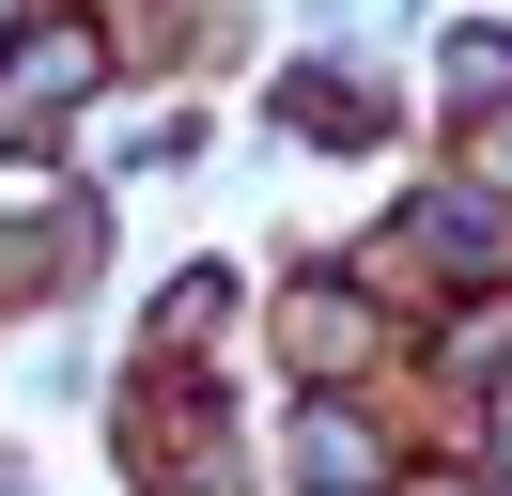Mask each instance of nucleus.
Returning a JSON list of instances; mask_svg holds the SVG:
<instances>
[{"mask_svg":"<svg viewBox=\"0 0 512 496\" xmlns=\"http://www.w3.org/2000/svg\"><path fill=\"white\" fill-rule=\"evenodd\" d=\"M94 93V31H32V47L0 62V140H32L47 109H78Z\"/></svg>","mask_w":512,"mask_h":496,"instance_id":"obj_1","label":"nucleus"},{"mask_svg":"<svg viewBox=\"0 0 512 496\" xmlns=\"http://www.w3.org/2000/svg\"><path fill=\"white\" fill-rule=\"evenodd\" d=\"M295 481H342V496H373V481H388L373 419H326V403H311V419H295Z\"/></svg>","mask_w":512,"mask_h":496,"instance_id":"obj_2","label":"nucleus"},{"mask_svg":"<svg viewBox=\"0 0 512 496\" xmlns=\"http://www.w3.org/2000/svg\"><path fill=\"white\" fill-rule=\"evenodd\" d=\"M280 341H295L311 372H357V357H373V310H357V295H295V310H280Z\"/></svg>","mask_w":512,"mask_h":496,"instance_id":"obj_3","label":"nucleus"},{"mask_svg":"<svg viewBox=\"0 0 512 496\" xmlns=\"http://www.w3.org/2000/svg\"><path fill=\"white\" fill-rule=\"evenodd\" d=\"M497 93H512V47L497 31H450V109H497Z\"/></svg>","mask_w":512,"mask_h":496,"instance_id":"obj_4","label":"nucleus"},{"mask_svg":"<svg viewBox=\"0 0 512 496\" xmlns=\"http://www.w3.org/2000/svg\"><path fill=\"white\" fill-rule=\"evenodd\" d=\"M466 171H481V186H497V202H512V93H497V109H481V140H466Z\"/></svg>","mask_w":512,"mask_h":496,"instance_id":"obj_5","label":"nucleus"}]
</instances>
